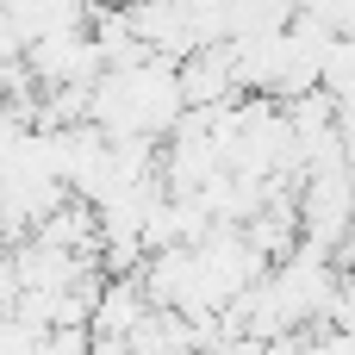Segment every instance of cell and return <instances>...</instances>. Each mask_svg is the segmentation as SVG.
Segmentation results:
<instances>
[{"instance_id":"obj_1","label":"cell","mask_w":355,"mask_h":355,"mask_svg":"<svg viewBox=\"0 0 355 355\" xmlns=\"http://www.w3.org/2000/svg\"><path fill=\"white\" fill-rule=\"evenodd\" d=\"M19 56H25V75H31L44 94H56V87H94V75L106 69V62H100V44H94L87 25H69V31L31 37Z\"/></svg>"},{"instance_id":"obj_2","label":"cell","mask_w":355,"mask_h":355,"mask_svg":"<svg viewBox=\"0 0 355 355\" xmlns=\"http://www.w3.org/2000/svg\"><path fill=\"white\" fill-rule=\"evenodd\" d=\"M156 306L144 300V287H137V275H106L100 281V293H94V312H87V331L94 337H112V343H125L144 318H150Z\"/></svg>"},{"instance_id":"obj_3","label":"cell","mask_w":355,"mask_h":355,"mask_svg":"<svg viewBox=\"0 0 355 355\" xmlns=\"http://www.w3.org/2000/svg\"><path fill=\"white\" fill-rule=\"evenodd\" d=\"M175 75H181V100H187V106L237 100V75H231V50H225V44H206V50L175 56Z\"/></svg>"},{"instance_id":"obj_4","label":"cell","mask_w":355,"mask_h":355,"mask_svg":"<svg viewBox=\"0 0 355 355\" xmlns=\"http://www.w3.org/2000/svg\"><path fill=\"white\" fill-rule=\"evenodd\" d=\"M324 331H343V337H355V275H337L331 281V300H324Z\"/></svg>"}]
</instances>
